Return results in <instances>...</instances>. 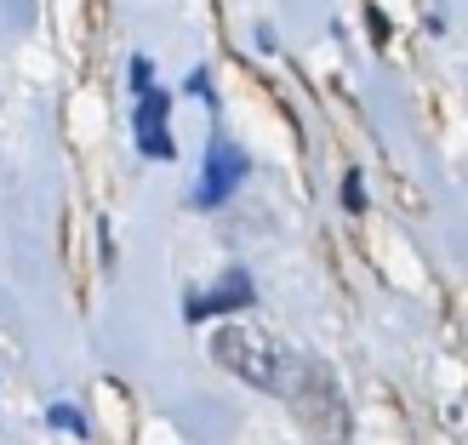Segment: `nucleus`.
<instances>
[{"instance_id": "nucleus-2", "label": "nucleus", "mask_w": 468, "mask_h": 445, "mask_svg": "<svg viewBox=\"0 0 468 445\" xmlns=\"http://www.w3.org/2000/svg\"><path fill=\"white\" fill-rule=\"evenodd\" d=\"M297 411V423L309 429L320 445H343L348 434V411H343V394H337V377L325 371L320 360H297L292 366V383L280 388Z\"/></svg>"}, {"instance_id": "nucleus-8", "label": "nucleus", "mask_w": 468, "mask_h": 445, "mask_svg": "<svg viewBox=\"0 0 468 445\" xmlns=\"http://www.w3.org/2000/svg\"><path fill=\"white\" fill-rule=\"evenodd\" d=\"M52 423H58V429H75V434L86 429V423H80V417H75V411H69V406H58V411H52Z\"/></svg>"}, {"instance_id": "nucleus-5", "label": "nucleus", "mask_w": 468, "mask_h": 445, "mask_svg": "<svg viewBox=\"0 0 468 445\" xmlns=\"http://www.w3.org/2000/svg\"><path fill=\"white\" fill-rule=\"evenodd\" d=\"M229 309H251V280L240 274V269H229L223 280L206 297H195L189 302V320H206V314H229Z\"/></svg>"}, {"instance_id": "nucleus-6", "label": "nucleus", "mask_w": 468, "mask_h": 445, "mask_svg": "<svg viewBox=\"0 0 468 445\" xmlns=\"http://www.w3.org/2000/svg\"><path fill=\"white\" fill-rule=\"evenodd\" d=\"M132 91L144 98V91H154V69H149V58H132Z\"/></svg>"}, {"instance_id": "nucleus-3", "label": "nucleus", "mask_w": 468, "mask_h": 445, "mask_svg": "<svg viewBox=\"0 0 468 445\" xmlns=\"http://www.w3.org/2000/svg\"><path fill=\"white\" fill-rule=\"evenodd\" d=\"M246 172H251V160L218 132V137H212V149H206V172H200L195 200H200V206H223L234 189H240V177H246Z\"/></svg>"}, {"instance_id": "nucleus-7", "label": "nucleus", "mask_w": 468, "mask_h": 445, "mask_svg": "<svg viewBox=\"0 0 468 445\" xmlns=\"http://www.w3.org/2000/svg\"><path fill=\"white\" fill-rule=\"evenodd\" d=\"M343 200H348V212H360V206H366V195H360V177H348V183H343Z\"/></svg>"}, {"instance_id": "nucleus-4", "label": "nucleus", "mask_w": 468, "mask_h": 445, "mask_svg": "<svg viewBox=\"0 0 468 445\" xmlns=\"http://www.w3.org/2000/svg\"><path fill=\"white\" fill-rule=\"evenodd\" d=\"M137 149L154 160H172V137H166V91H144L137 98Z\"/></svg>"}, {"instance_id": "nucleus-1", "label": "nucleus", "mask_w": 468, "mask_h": 445, "mask_svg": "<svg viewBox=\"0 0 468 445\" xmlns=\"http://www.w3.org/2000/svg\"><path fill=\"white\" fill-rule=\"evenodd\" d=\"M212 360L223 371H234L240 383L263 388V394H280V388L292 383V366H297L292 348L280 343L274 332H263V325H251V320L218 325V332H212Z\"/></svg>"}]
</instances>
